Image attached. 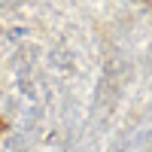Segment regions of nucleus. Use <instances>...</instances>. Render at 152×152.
<instances>
[]
</instances>
